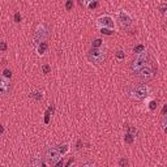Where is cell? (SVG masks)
Instances as JSON below:
<instances>
[{
	"instance_id": "obj_19",
	"label": "cell",
	"mask_w": 167,
	"mask_h": 167,
	"mask_svg": "<svg viewBox=\"0 0 167 167\" xmlns=\"http://www.w3.org/2000/svg\"><path fill=\"white\" fill-rule=\"evenodd\" d=\"M2 77L10 80V78H12V71H10L9 68H4V69H3V73H2Z\"/></svg>"
},
{
	"instance_id": "obj_35",
	"label": "cell",
	"mask_w": 167,
	"mask_h": 167,
	"mask_svg": "<svg viewBox=\"0 0 167 167\" xmlns=\"http://www.w3.org/2000/svg\"><path fill=\"white\" fill-rule=\"evenodd\" d=\"M162 128H163V132L167 134V125H165V127H162Z\"/></svg>"
},
{
	"instance_id": "obj_15",
	"label": "cell",
	"mask_w": 167,
	"mask_h": 167,
	"mask_svg": "<svg viewBox=\"0 0 167 167\" xmlns=\"http://www.w3.org/2000/svg\"><path fill=\"white\" fill-rule=\"evenodd\" d=\"M134 137H136L134 134L129 133V132H125V134H124V142H125V144H133Z\"/></svg>"
},
{
	"instance_id": "obj_36",
	"label": "cell",
	"mask_w": 167,
	"mask_h": 167,
	"mask_svg": "<svg viewBox=\"0 0 167 167\" xmlns=\"http://www.w3.org/2000/svg\"><path fill=\"white\" fill-rule=\"evenodd\" d=\"M90 2H93V0H84V3H85V4H86V5H87V4H89V3H90Z\"/></svg>"
},
{
	"instance_id": "obj_7",
	"label": "cell",
	"mask_w": 167,
	"mask_h": 167,
	"mask_svg": "<svg viewBox=\"0 0 167 167\" xmlns=\"http://www.w3.org/2000/svg\"><path fill=\"white\" fill-rule=\"evenodd\" d=\"M97 28H108V29L115 30V21L111 16H108V14L99 16L97 18Z\"/></svg>"
},
{
	"instance_id": "obj_3",
	"label": "cell",
	"mask_w": 167,
	"mask_h": 167,
	"mask_svg": "<svg viewBox=\"0 0 167 167\" xmlns=\"http://www.w3.org/2000/svg\"><path fill=\"white\" fill-rule=\"evenodd\" d=\"M47 35H49V29H47V25L46 24H39L35 29V33L33 37V42L35 46H38L41 42L46 41Z\"/></svg>"
},
{
	"instance_id": "obj_23",
	"label": "cell",
	"mask_w": 167,
	"mask_h": 167,
	"mask_svg": "<svg viewBox=\"0 0 167 167\" xmlns=\"http://www.w3.org/2000/svg\"><path fill=\"white\" fill-rule=\"evenodd\" d=\"M50 72H51L50 64H43V65H42V73H45V75H49Z\"/></svg>"
},
{
	"instance_id": "obj_10",
	"label": "cell",
	"mask_w": 167,
	"mask_h": 167,
	"mask_svg": "<svg viewBox=\"0 0 167 167\" xmlns=\"http://www.w3.org/2000/svg\"><path fill=\"white\" fill-rule=\"evenodd\" d=\"M47 49H49V43H47L46 41L41 42V43H39L38 46H37V54H38L39 56H43V55L46 54Z\"/></svg>"
},
{
	"instance_id": "obj_5",
	"label": "cell",
	"mask_w": 167,
	"mask_h": 167,
	"mask_svg": "<svg viewBox=\"0 0 167 167\" xmlns=\"http://www.w3.org/2000/svg\"><path fill=\"white\" fill-rule=\"evenodd\" d=\"M61 154H60V151L59 149H57V146L56 148H54V146H50L49 149L46 150V161H47V163L49 165H52V166H56V163L61 159Z\"/></svg>"
},
{
	"instance_id": "obj_14",
	"label": "cell",
	"mask_w": 167,
	"mask_h": 167,
	"mask_svg": "<svg viewBox=\"0 0 167 167\" xmlns=\"http://www.w3.org/2000/svg\"><path fill=\"white\" fill-rule=\"evenodd\" d=\"M57 149H59V151H60V154H61V155H65V154L68 153V151H69L71 146L68 145V144H61V145L57 146Z\"/></svg>"
},
{
	"instance_id": "obj_2",
	"label": "cell",
	"mask_w": 167,
	"mask_h": 167,
	"mask_svg": "<svg viewBox=\"0 0 167 167\" xmlns=\"http://www.w3.org/2000/svg\"><path fill=\"white\" fill-rule=\"evenodd\" d=\"M149 93H150V90H149L148 86L137 85L129 91V97L132 99H136V101H142V99H145L149 95Z\"/></svg>"
},
{
	"instance_id": "obj_34",
	"label": "cell",
	"mask_w": 167,
	"mask_h": 167,
	"mask_svg": "<svg viewBox=\"0 0 167 167\" xmlns=\"http://www.w3.org/2000/svg\"><path fill=\"white\" fill-rule=\"evenodd\" d=\"M162 115H167V104H163V108H162Z\"/></svg>"
},
{
	"instance_id": "obj_17",
	"label": "cell",
	"mask_w": 167,
	"mask_h": 167,
	"mask_svg": "<svg viewBox=\"0 0 167 167\" xmlns=\"http://www.w3.org/2000/svg\"><path fill=\"white\" fill-rule=\"evenodd\" d=\"M102 45H103V41L101 38H97V39H94L91 42V47H93V49H101Z\"/></svg>"
},
{
	"instance_id": "obj_33",
	"label": "cell",
	"mask_w": 167,
	"mask_h": 167,
	"mask_svg": "<svg viewBox=\"0 0 167 167\" xmlns=\"http://www.w3.org/2000/svg\"><path fill=\"white\" fill-rule=\"evenodd\" d=\"M94 165H95L94 162H85V163H82L84 167H89V166H94Z\"/></svg>"
},
{
	"instance_id": "obj_29",
	"label": "cell",
	"mask_w": 167,
	"mask_h": 167,
	"mask_svg": "<svg viewBox=\"0 0 167 167\" xmlns=\"http://www.w3.org/2000/svg\"><path fill=\"white\" fill-rule=\"evenodd\" d=\"M82 145H84L82 140H77V144H76V150H80V149L82 148Z\"/></svg>"
},
{
	"instance_id": "obj_18",
	"label": "cell",
	"mask_w": 167,
	"mask_h": 167,
	"mask_svg": "<svg viewBox=\"0 0 167 167\" xmlns=\"http://www.w3.org/2000/svg\"><path fill=\"white\" fill-rule=\"evenodd\" d=\"M99 33L104 34V35H112L114 34V29H108V28H98Z\"/></svg>"
},
{
	"instance_id": "obj_13",
	"label": "cell",
	"mask_w": 167,
	"mask_h": 167,
	"mask_svg": "<svg viewBox=\"0 0 167 167\" xmlns=\"http://www.w3.org/2000/svg\"><path fill=\"white\" fill-rule=\"evenodd\" d=\"M30 165L34 166V167H43L46 163L43 162V159H42L41 157H34V158L30 161Z\"/></svg>"
},
{
	"instance_id": "obj_8",
	"label": "cell",
	"mask_w": 167,
	"mask_h": 167,
	"mask_svg": "<svg viewBox=\"0 0 167 167\" xmlns=\"http://www.w3.org/2000/svg\"><path fill=\"white\" fill-rule=\"evenodd\" d=\"M118 21L119 24L123 26V28H128L132 24V16H130L128 12H125V10H120L118 13Z\"/></svg>"
},
{
	"instance_id": "obj_27",
	"label": "cell",
	"mask_w": 167,
	"mask_h": 167,
	"mask_svg": "<svg viewBox=\"0 0 167 167\" xmlns=\"http://www.w3.org/2000/svg\"><path fill=\"white\" fill-rule=\"evenodd\" d=\"M127 132L132 133V134H134V136H137V128H134V127H128V128H127Z\"/></svg>"
},
{
	"instance_id": "obj_31",
	"label": "cell",
	"mask_w": 167,
	"mask_h": 167,
	"mask_svg": "<svg viewBox=\"0 0 167 167\" xmlns=\"http://www.w3.org/2000/svg\"><path fill=\"white\" fill-rule=\"evenodd\" d=\"M167 125V115H163V118H162V127H165Z\"/></svg>"
},
{
	"instance_id": "obj_12",
	"label": "cell",
	"mask_w": 167,
	"mask_h": 167,
	"mask_svg": "<svg viewBox=\"0 0 167 167\" xmlns=\"http://www.w3.org/2000/svg\"><path fill=\"white\" fill-rule=\"evenodd\" d=\"M29 97H30L31 99H34V101L39 102V101H42V98H43V91H41V90H33V91L29 93Z\"/></svg>"
},
{
	"instance_id": "obj_20",
	"label": "cell",
	"mask_w": 167,
	"mask_h": 167,
	"mask_svg": "<svg viewBox=\"0 0 167 167\" xmlns=\"http://www.w3.org/2000/svg\"><path fill=\"white\" fill-rule=\"evenodd\" d=\"M98 5H99V2L98 0H93V2H90L89 3L86 7H87V9H90V10H94L95 8H98Z\"/></svg>"
},
{
	"instance_id": "obj_32",
	"label": "cell",
	"mask_w": 167,
	"mask_h": 167,
	"mask_svg": "<svg viewBox=\"0 0 167 167\" xmlns=\"http://www.w3.org/2000/svg\"><path fill=\"white\" fill-rule=\"evenodd\" d=\"M73 162H75V158H73V157H71V158L68 159V162L65 163V166H67V167H68V166H71V165L73 163Z\"/></svg>"
},
{
	"instance_id": "obj_11",
	"label": "cell",
	"mask_w": 167,
	"mask_h": 167,
	"mask_svg": "<svg viewBox=\"0 0 167 167\" xmlns=\"http://www.w3.org/2000/svg\"><path fill=\"white\" fill-rule=\"evenodd\" d=\"M54 111H55V106H54V104H50L49 108L45 111V124H49L50 123L51 115L54 114Z\"/></svg>"
},
{
	"instance_id": "obj_37",
	"label": "cell",
	"mask_w": 167,
	"mask_h": 167,
	"mask_svg": "<svg viewBox=\"0 0 167 167\" xmlns=\"http://www.w3.org/2000/svg\"><path fill=\"white\" fill-rule=\"evenodd\" d=\"M165 14H166V17H167V12H166V13H165Z\"/></svg>"
},
{
	"instance_id": "obj_25",
	"label": "cell",
	"mask_w": 167,
	"mask_h": 167,
	"mask_svg": "<svg viewBox=\"0 0 167 167\" xmlns=\"http://www.w3.org/2000/svg\"><path fill=\"white\" fill-rule=\"evenodd\" d=\"M73 5H75L73 0H67V2H65V9L67 10H72L73 9Z\"/></svg>"
},
{
	"instance_id": "obj_28",
	"label": "cell",
	"mask_w": 167,
	"mask_h": 167,
	"mask_svg": "<svg viewBox=\"0 0 167 167\" xmlns=\"http://www.w3.org/2000/svg\"><path fill=\"white\" fill-rule=\"evenodd\" d=\"M0 51H2V52H5V51H7V43H5L4 41L0 42Z\"/></svg>"
},
{
	"instance_id": "obj_30",
	"label": "cell",
	"mask_w": 167,
	"mask_h": 167,
	"mask_svg": "<svg viewBox=\"0 0 167 167\" xmlns=\"http://www.w3.org/2000/svg\"><path fill=\"white\" fill-rule=\"evenodd\" d=\"M159 10L162 13H166L167 12V4H162L161 7H159Z\"/></svg>"
},
{
	"instance_id": "obj_16",
	"label": "cell",
	"mask_w": 167,
	"mask_h": 167,
	"mask_svg": "<svg viewBox=\"0 0 167 167\" xmlns=\"http://www.w3.org/2000/svg\"><path fill=\"white\" fill-rule=\"evenodd\" d=\"M157 106H158V102H157L155 99H150V101H148V108L150 110V111H155Z\"/></svg>"
},
{
	"instance_id": "obj_21",
	"label": "cell",
	"mask_w": 167,
	"mask_h": 167,
	"mask_svg": "<svg viewBox=\"0 0 167 167\" xmlns=\"http://www.w3.org/2000/svg\"><path fill=\"white\" fill-rule=\"evenodd\" d=\"M144 51H145V46L144 45H137V46L133 47L134 54H141V52H144Z\"/></svg>"
},
{
	"instance_id": "obj_22",
	"label": "cell",
	"mask_w": 167,
	"mask_h": 167,
	"mask_svg": "<svg viewBox=\"0 0 167 167\" xmlns=\"http://www.w3.org/2000/svg\"><path fill=\"white\" fill-rule=\"evenodd\" d=\"M115 56H116V59H119V60H124L125 59V52L123 50H118L116 52H115Z\"/></svg>"
},
{
	"instance_id": "obj_24",
	"label": "cell",
	"mask_w": 167,
	"mask_h": 167,
	"mask_svg": "<svg viewBox=\"0 0 167 167\" xmlns=\"http://www.w3.org/2000/svg\"><path fill=\"white\" fill-rule=\"evenodd\" d=\"M129 165V161L127 158H120L119 159V166L120 167H127Z\"/></svg>"
},
{
	"instance_id": "obj_6",
	"label": "cell",
	"mask_w": 167,
	"mask_h": 167,
	"mask_svg": "<svg viewBox=\"0 0 167 167\" xmlns=\"http://www.w3.org/2000/svg\"><path fill=\"white\" fill-rule=\"evenodd\" d=\"M148 59H149V55H148V52H146V50H145L144 52H141V54H136L134 60L132 61V64H130L133 72L137 71V69H140V68H142L144 65H146Z\"/></svg>"
},
{
	"instance_id": "obj_4",
	"label": "cell",
	"mask_w": 167,
	"mask_h": 167,
	"mask_svg": "<svg viewBox=\"0 0 167 167\" xmlns=\"http://www.w3.org/2000/svg\"><path fill=\"white\" fill-rule=\"evenodd\" d=\"M104 52L101 50V49H91L87 51V60L93 63V64H101V63L104 61Z\"/></svg>"
},
{
	"instance_id": "obj_26",
	"label": "cell",
	"mask_w": 167,
	"mask_h": 167,
	"mask_svg": "<svg viewBox=\"0 0 167 167\" xmlns=\"http://www.w3.org/2000/svg\"><path fill=\"white\" fill-rule=\"evenodd\" d=\"M21 18H22V17H21V13L20 12H16L14 13V22L16 24H20L21 22Z\"/></svg>"
},
{
	"instance_id": "obj_1",
	"label": "cell",
	"mask_w": 167,
	"mask_h": 167,
	"mask_svg": "<svg viewBox=\"0 0 167 167\" xmlns=\"http://www.w3.org/2000/svg\"><path fill=\"white\" fill-rule=\"evenodd\" d=\"M154 75H155L154 69H153V67H150V65H144L142 68L134 71V76L142 82H148L150 80H153Z\"/></svg>"
},
{
	"instance_id": "obj_9",
	"label": "cell",
	"mask_w": 167,
	"mask_h": 167,
	"mask_svg": "<svg viewBox=\"0 0 167 167\" xmlns=\"http://www.w3.org/2000/svg\"><path fill=\"white\" fill-rule=\"evenodd\" d=\"M9 89H10V80L2 77V80H0V93L7 94L9 91Z\"/></svg>"
}]
</instances>
